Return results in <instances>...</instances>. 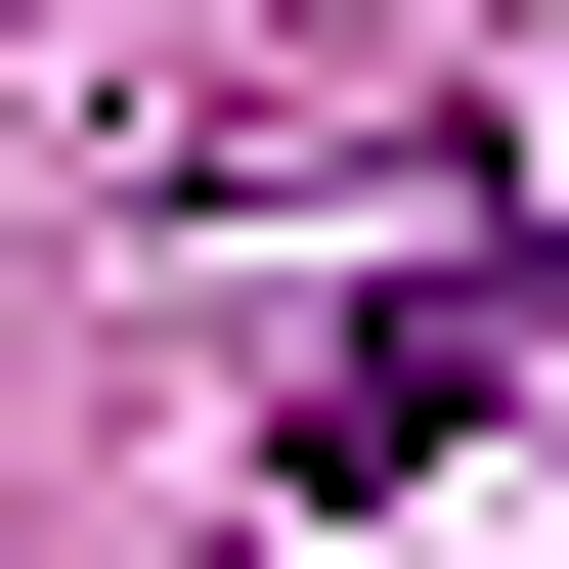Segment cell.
<instances>
[{"label":"cell","instance_id":"6da1fadb","mask_svg":"<svg viewBox=\"0 0 569 569\" xmlns=\"http://www.w3.org/2000/svg\"><path fill=\"white\" fill-rule=\"evenodd\" d=\"M526 395H569V263H395L351 351H307V438H263V482H307V526H395V482H482Z\"/></svg>","mask_w":569,"mask_h":569}]
</instances>
